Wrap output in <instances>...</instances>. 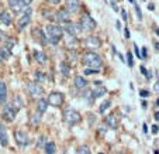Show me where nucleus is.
I'll use <instances>...</instances> for the list:
<instances>
[{
	"mask_svg": "<svg viewBox=\"0 0 159 154\" xmlns=\"http://www.w3.org/2000/svg\"><path fill=\"white\" fill-rule=\"evenodd\" d=\"M153 154H159V153H158V151H153Z\"/></svg>",
	"mask_w": 159,
	"mask_h": 154,
	"instance_id": "603ef678",
	"label": "nucleus"
},
{
	"mask_svg": "<svg viewBox=\"0 0 159 154\" xmlns=\"http://www.w3.org/2000/svg\"><path fill=\"white\" fill-rule=\"evenodd\" d=\"M0 21H2L4 26H10L13 23V18L9 12H2L0 13Z\"/></svg>",
	"mask_w": 159,
	"mask_h": 154,
	"instance_id": "6ab92c4d",
	"label": "nucleus"
},
{
	"mask_svg": "<svg viewBox=\"0 0 159 154\" xmlns=\"http://www.w3.org/2000/svg\"><path fill=\"white\" fill-rule=\"evenodd\" d=\"M76 154H92V153H90V148L87 146H80L78 148V151H76Z\"/></svg>",
	"mask_w": 159,
	"mask_h": 154,
	"instance_id": "c756f323",
	"label": "nucleus"
},
{
	"mask_svg": "<svg viewBox=\"0 0 159 154\" xmlns=\"http://www.w3.org/2000/svg\"><path fill=\"white\" fill-rule=\"evenodd\" d=\"M44 148H45V153L47 154H55V151H57V146H55V143H52V142L47 143Z\"/></svg>",
	"mask_w": 159,
	"mask_h": 154,
	"instance_id": "a878e982",
	"label": "nucleus"
},
{
	"mask_svg": "<svg viewBox=\"0 0 159 154\" xmlns=\"http://www.w3.org/2000/svg\"><path fill=\"white\" fill-rule=\"evenodd\" d=\"M9 6H10V9L16 13V14L25 12L27 7H28L27 4L24 3V0H9Z\"/></svg>",
	"mask_w": 159,
	"mask_h": 154,
	"instance_id": "0eeeda50",
	"label": "nucleus"
},
{
	"mask_svg": "<svg viewBox=\"0 0 159 154\" xmlns=\"http://www.w3.org/2000/svg\"><path fill=\"white\" fill-rule=\"evenodd\" d=\"M63 30H65L68 34H70L72 37H75V36H78V34H79L80 28H79V26H78V24H75V23L66 21V23H65V27H63Z\"/></svg>",
	"mask_w": 159,
	"mask_h": 154,
	"instance_id": "9b49d317",
	"label": "nucleus"
},
{
	"mask_svg": "<svg viewBox=\"0 0 159 154\" xmlns=\"http://www.w3.org/2000/svg\"><path fill=\"white\" fill-rule=\"evenodd\" d=\"M59 68H61V74H62L63 76H68L70 75V68H69V65L66 62H61V65H59Z\"/></svg>",
	"mask_w": 159,
	"mask_h": 154,
	"instance_id": "393cba45",
	"label": "nucleus"
},
{
	"mask_svg": "<svg viewBox=\"0 0 159 154\" xmlns=\"http://www.w3.org/2000/svg\"><path fill=\"white\" fill-rule=\"evenodd\" d=\"M139 95H141L142 98H148L149 96V92L145 91V89H141V91H139Z\"/></svg>",
	"mask_w": 159,
	"mask_h": 154,
	"instance_id": "e433bc0d",
	"label": "nucleus"
},
{
	"mask_svg": "<svg viewBox=\"0 0 159 154\" xmlns=\"http://www.w3.org/2000/svg\"><path fill=\"white\" fill-rule=\"evenodd\" d=\"M27 89H28V94H30L33 98H39L42 94H44V88H42L41 85H38L37 82H31V84H28Z\"/></svg>",
	"mask_w": 159,
	"mask_h": 154,
	"instance_id": "6e6552de",
	"label": "nucleus"
},
{
	"mask_svg": "<svg viewBox=\"0 0 159 154\" xmlns=\"http://www.w3.org/2000/svg\"><path fill=\"white\" fill-rule=\"evenodd\" d=\"M31 16H33V10H31L30 7H27V10L24 12V14H21L20 20H18V28H20V30H23L25 26L30 24Z\"/></svg>",
	"mask_w": 159,
	"mask_h": 154,
	"instance_id": "1a4fd4ad",
	"label": "nucleus"
},
{
	"mask_svg": "<svg viewBox=\"0 0 159 154\" xmlns=\"http://www.w3.org/2000/svg\"><path fill=\"white\" fill-rule=\"evenodd\" d=\"M121 16H123V20L125 21V20H127V12H125V10H124V9L121 10Z\"/></svg>",
	"mask_w": 159,
	"mask_h": 154,
	"instance_id": "79ce46f5",
	"label": "nucleus"
},
{
	"mask_svg": "<svg viewBox=\"0 0 159 154\" xmlns=\"http://www.w3.org/2000/svg\"><path fill=\"white\" fill-rule=\"evenodd\" d=\"M16 115H17V110H16L13 106H6V108H3V119L6 122H13L16 119Z\"/></svg>",
	"mask_w": 159,
	"mask_h": 154,
	"instance_id": "9d476101",
	"label": "nucleus"
},
{
	"mask_svg": "<svg viewBox=\"0 0 159 154\" xmlns=\"http://www.w3.org/2000/svg\"><path fill=\"white\" fill-rule=\"evenodd\" d=\"M39 115H41V113H38V115H34V116H31V123H33V124L39 123Z\"/></svg>",
	"mask_w": 159,
	"mask_h": 154,
	"instance_id": "72a5a7b5",
	"label": "nucleus"
},
{
	"mask_svg": "<svg viewBox=\"0 0 159 154\" xmlns=\"http://www.w3.org/2000/svg\"><path fill=\"white\" fill-rule=\"evenodd\" d=\"M34 58H35V61L39 64V65H45V64H47V61H48L47 55H45L42 51H35V52H34Z\"/></svg>",
	"mask_w": 159,
	"mask_h": 154,
	"instance_id": "a211bd4d",
	"label": "nucleus"
},
{
	"mask_svg": "<svg viewBox=\"0 0 159 154\" xmlns=\"http://www.w3.org/2000/svg\"><path fill=\"white\" fill-rule=\"evenodd\" d=\"M80 4H79V0H66L65 2V9L69 13H75L79 10Z\"/></svg>",
	"mask_w": 159,
	"mask_h": 154,
	"instance_id": "4468645a",
	"label": "nucleus"
},
{
	"mask_svg": "<svg viewBox=\"0 0 159 154\" xmlns=\"http://www.w3.org/2000/svg\"><path fill=\"white\" fill-rule=\"evenodd\" d=\"M48 99H44V98H41V99H38V103H37V110H38V113H45L47 112V109H48Z\"/></svg>",
	"mask_w": 159,
	"mask_h": 154,
	"instance_id": "f3484780",
	"label": "nucleus"
},
{
	"mask_svg": "<svg viewBox=\"0 0 159 154\" xmlns=\"http://www.w3.org/2000/svg\"><path fill=\"white\" fill-rule=\"evenodd\" d=\"M141 72H142V75H144V76H147V78H151V75H149V74H148L147 68H145L144 65H141Z\"/></svg>",
	"mask_w": 159,
	"mask_h": 154,
	"instance_id": "f704fd0d",
	"label": "nucleus"
},
{
	"mask_svg": "<svg viewBox=\"0 0 159 154\" xmlns=\"http://www.w3.org/2000/svg\"><path fill=\"white\" fill-rule=\"evenodd\" d=\"M31 2H33V0H24V3H25V4H27V6H28V4H30V3H31Z\"/></svg>",
	"mask_w": 159,
	"mask_h": 154,
	"instance_id": "a18cd8bd",
	"label": "nucleus"
},
{
	"mask_svg": "<svg viewBox=\"0 0 159 154\" xmlns=\"http://www.w3.org/2000/svg\"><path fill=\"white\" fill-rule=\"evenodd\" d=\"M156 34H159V28H158V30H156Z\"/></svg>",
	"mask_w": 159,
	"mask_h": 154,
	"instance_id": "864d4df0",
	"label": "nucleus"
},
{
	"mask_svg": "<svg viewBox=\"0 0 159 154\" xmlns=\"http://www.w3.org/2000/svg\"><path fill=\"white\" fill-rule=\"evenodd\" d=\"M125 37H127V38H128V37H129V31L127 30V28H125Z\"/></svg>",
	"mask_w": 159,
	"mask_h": 154,
	"instance_id": "49530a36",
	"label": "nucleus"
},
{
	"mask_svg": "<svg viewBox=\"0 0 159 154\" xmlns=\"http://www.w3.org/2000/svg\"><path fill=\"white\" fill-rule=\"evenodd\" d=\"M7 100V86L3 81H0V105H4Z\"/></svg>",
	"mask_w": 159,
	"mask_h": 154,
	"instance_id": "dca6fc26",
	"label": "nucleus"
},
{
	"mask_svg": "<svg viewBox=\"0 0 159 154\" xmlns=\"http://www.w3.org/2000/svg\"><path fill=\"white\" fill-rule=\"evenodd\" d=\"M97 71H99V70H92V68H86V70H84V75H94V74H97Z\"/></svg>",
	"mask_w": 159,
	"mask_h": 154,
	"instance_id": "473e14b6",
	"label": "nucleus"
},
{
	"mask_svg": "<svg viewBox=\"0 0 159 154\" xmlns=\"http://www.w3.org/2000/svg\"><path fill=\"white\" fill-rule=\"evenodd\" d=\"M23 105H24V103H23V99H21V96H18V95H16L14 98H13V108L16 109V110H20L21 108H23Z\"/></svg>",
	"mask_w": 159,
	"mask_h": 154,
	"instance_id": "4be33fe9",
	"label": "nucleus"
},
{
	"mask_svg": "<svg viewBox=\"0 0 159 154\" xmlns=\"http://www.w3.org/2000/svg\"><path fill=\"white\" fill-rule=\"evenodd\" d=\"M148 9H149V10H153L155 7H153V4H149V6H148Z\"/></svg>",
	"mask_w": 159,
	"mask_h": 154,
	"instance_id": "09e8293b",
	"label": "nucleus"
},
{
	"mask_svg": "<svg viewBox=\"0 0 159 154\" xmlns=\"http://www.w3.org/2000/svg\"><path fill=\"white\" fill-rule=\"evenodd\" d=\"M151 130H152L153 134H156V133L159 132V126H156V124H155V126H152V129H151Z\"/></svg>",
	"mask_w": 159,
	"mask_h": 154,
	"instance_id": "ea45409f",
	"label": "nucleus"
},
{
	"mask_svg": "<svg viewBox=\"0 0 159 154\" xmlns=\"http://www.w3.org/2000/svg\"><path fill=\"white\" fill-rule=\"evenodd\" d=\"M141 51H142V52H141V58H147V57H148V52H147L148 50H147V48H145V47H144V48H142Z\"/></svg>",
	"mask_w": 159,
	"mask_h": 154,
	"instance_id": "4c0bfd02",
	"label": "nucleus"
},
{
	"mask_svg": "<svg viewBox=\"0 0 159 154\" xmlns=\"http://www.w3.org/2000/svg\"><path fill=\"white\" fill-rule=\"evenodd\" d=\"M100 154H103V153H100Z\"/></svg>",
	"mask_w": 159,
	"mask_h": 154,
	"instance_id": "5fc2aeb1",
	"label": "nucleus"
},
{
	"mask_svg": "<svg viewBox=\"0 0 159 154\" xmlns=\"http://www.w3.org/2000/svg\"><path fill=\"white\" fill-rule=\"evenodd\" d=\"M134 9H135V13H137V17H138V20H142V13H141V9H139V6L137 4V2L134 0Z\"/></svg>",
	"mask_w": 159,
	"mask_h": 154,
	"instance_id": "7c9ffc66",
	"label": "nucleus"
},
{
	"mask_svg": "<svg viewBox=\"0 0 159 154\" xmlns=\"http://www.w3.org/2000/svg\"><path fill=\"white\" fill-rule=\"evenodd\" d=\"M47 33H48V36H49L51 44H58L59 40L62 38V36H63V28L57 24H49L48 27H47Z\"/></svg>",
	"mask_w": 159,
	"mask_h": 154,
	"instance_id": "7ed1b4c3",
	"label": "nucleus"
},
{
	"mask_svg": "<svg viewBox=\"0 0 159 154\" xmlns=\"http://www.w3.org/2000/svg\"><path fill=\"white\" fill-rule=\"evenodd\" d=\"M49 4H59L61 3V0H47Z\"/></svg>",
	"mask_w": 159,
	"mask_h": 154,
	"instance_id": "a19ab883",
	"label": "nucleus"
},
{
	"mask_svg": "<svg viewBox=\"0 0 159 154\" xmlns=\"http://www.w3.org/2000/svg\"><path fill=\"white\" fill-rule=\"evenodd\" d=\"M155 119H156V120H159V112L155 113Z\"/></svg>",
	"mask_w": 159,
	"mask_h": 154,
	"instance_id": "de8ad7c7",
	"label": "nucleus"
},
{
	"mask_svg": "<svg viewBox=\"0 0 159 154\" xmlns=\"http://www.w3.org/2000/svg\"><path fill=\"white\" fill-rule=\"evenodd\" d=\"M84 44H86L89 48H99L100 46H102V41H100L97 37H87V38H84Z\"/></svg>",
	"mask_w": 159,
	"mask_h": 154,
	"instance_id": "ddd939ff",
	"label": "nucleus"
},
{
	"mask_svg": "<svg viewBox=\"0 0 159 154\" xmlns=\"http://www.w3.org/2000/svg\"><path fill=\"white\" fill-rule=\"evenodd\" d=\"M0 144L6 147L9 144V137H7V130L3 124L0 123Z\"/></svg>",
	"mask_w": 159,
	"mask_h": 154,
	"instance_id": "2eb2a0df",
	"label": "nucleus"
},
{
	"mask_svg": "<svg viewBox=\"0 0 159 154\" xmlns=\"http://www.w3.org/2000/svg\"><path fill=\"white\" fill-rule=\"evenodd\" d=\"M147 102H145V100H142V108H144V109H147Z\"/></svg>",
	"mask_w": 159,
	"mask_h": 154,
	"instance_id": "c03bdc74",
	"label": "nucleus"
},
{
	"mask_svg": "<svg viewBox=\"0 0 159 154\" xmlns=\"http://www.w3.org/2000/svg\"><path fill=\"white\" fill-rule=\"evenodd\" d=\"M80 28L84 31H90L96 28V21L93 20V17H90L89 14L82 16L80 18Z\"/></svg>",
	"mask_w": 159,
	"mask_h": 154,
	"instance_id": "39448f33",
	"label": "nucleus"
},
{
	"mask_svg": "<svg viewBox=\"0 0 159 154\" xmlns=\"http://www.w3.org/2000/svg\"><path fill=\"white\" fill-rule=\"evenodd\" d=\"M111 106V100H106V102H103L102 105H100V108H99V112L100 113H104L106 110H107L108 108Z\"/></svg>",
	"mask_w": 159,
	"mask_h": 154,
	"instance_id": "c85d7f7f",
	"label": "nucleus"
},
{
	"mask_svg": "<svg viewBox=\"0 0 159 154\" xmlns=\"http://www.w3.org/2000/svg\"><path fill=\"white\" fill-rule=\"evenodd\" d=\"M14 139H16V143H17L20 147H27V146H30V143H31L28 134L25 133V132H23V130H16Z\"/></svg>",
	"mask_w": 159,
	"mask_h": 154,
	"instance_id": "20e7f679",
	"label": "nucleus"
},
{
	"mask_svg": "<svg viewBox=\"0 0 159 154\" xmlns=\"http://www.w3.org/2000/svg\"><path fill=\"white\" fill-rule=\"evenodd\" d=\"M156 105H158V106H159V99H158V100H156Z\"/></svg>",
	"mask_w": 159,
	"mask_h": 154,
	"instance_id": "3c124183",
	"label": "nucleus"
},
{
	"mask_svg": "<svg viewBox=\"0 0 159 154\" xmlns=\"http://www.w3.org/2000/svg\"><path fill=\"white\" fill-rule=\"evenodd\" d=\"M142 132H144L145 134L148 133V126H147V124H144V126H142Z\"/></svg>",
	"mask_w": 159,
	"mask_h": 154,
	"instance_id": "37998d69",
	"label": "nucleus"
},
{
	"mask_svg": "<svg viewBox=\"0 0 159 154\" xmlns=\"http://www.w3.org/2000/svg\"><path fill=\"white\" fill-rule=\"evenodd\" d=\"M107 92V89H106V86L103 84H100V82H96L93 86V91H92V94H93L94 98H100L103 96V95Z\"/></svg>",
	"mask_w": 159,
	"mask_h": 154,
	"instance_id": "f8f14e48",
	"label": "nucleus"
},
{
	"mask_svg": "<svg viewBox=\"0 0 159 154\" xmlns=\"http://www.w3.org/2000/svg\"><path fill=\"white\" fill-rule=\"evenodd\" d=\"M68 10L66 9H61L59 12H57V20H59V21H68Z\"/></svg>",
	"mask_w": 159,
	"mask_h": 154,
	"instance_id": "5701e85b",
	"label": "nucleus"
},
{
	"mask_svg": "<svg viewBox=\"0 0 159 154\" xmlns=\"http://www.w3.org/2000/svg\"><path fill=\"white\" fill-rule=\"evenodd\" d=\"M44 142H45V137H44V136H41V137L38 139V146H39V147H42V146L45 147V144H47V143H44Z\"/></svg>",
	"mask_w": 159,
	"mask_h": 154,
	"instance_id": "c9c22d12",
	"label": "nucleus"
},
{
	"mask_svg": "<svg viewBox=\"0 0 159 154\" xmlns=\"http://www.w3.org/2000/svg\"><path fill=\"white\" fill-rule=\"evenodd\" d=\"M127 64H128V67H134V60H132V54L128 52L127 54Z\"/></svg>",
	"mask_w": 159,
	"mask_h": 154,
	"instance_id": "2f4dec72",
	"label": "nucleus"
},
{
	"mask_svg": "<svg viewBox=\"0 0 159 154\" xmlns=\"http://www.w3.org/2000/svg\"><path fill=\"white\" fill-rule=\"evenodd\" d=\"M63 100H65V98L61 92H51L48 96V103L54 108H61L63 105Z\"/></svg>",
	"mask_w": 159,
	"mask_h": 154,
	"instance_id": "423d86ee",
	"label": "nucleus"
},
{
	"mask_svg": "<svg viewBox=\"0 0 159 154\" xmlns=\"http://www.w3.org/2000/svg\"><path fill=\"white\" fill-rule=\"evenodd\" d=\"M33 36L38 37V38H39V41H41L42 44H44V46H45V44H47V42H48V41H47V37H45V34H44V31H42V30H39V28H35V30L33 31Z\"/></svg>",
	"mask_w": 159,
	"mask_h": 154,
	"instance_id": "412c9836",
	"label": "nucleus"
},
{
	"mask_svg": "<svg viewBox=\"0 0 159 154\" xmlns=\"http://www.w3.org/2000/svg\"><path fill=\"white\" fill-rule=\"evenodd\" d=\"M34 78H35V81L37 82H39V84H44L45 82V74L44 72H41V71H35L34 72Z\"/></svg>",
	"mask_w": 159,
	"mask_h": 154,
	"instance_id": "cd10ccee",
	"label": "nucleus"
},
{
	"mask_svg": "<svg viewBox=\"0 0 159 154\" xmlns=\"http://www.w3.org/2000/svg\"><path fill=\"white\" fill-rule=\"evenodd\" d=\"M80 113L76 112L73 108H66L65 110H63V122L68 124H70V126H73V124L79 123L80 122Z\"/></svg>",
	"mask_w": 159,
	"mask_h": 154,
	"instance_id": "f03ea898",
	"label": "nucleus"
},
{
	"mask_svg": "<svg viewBox=\"0 0 159 154\" xmlns=\"http://www.w3.org/2000/svg\"><path fill=\"white\" fill-rule=\"evenodd\" d=\"M42 16H44L45 18H48V20H57V13L51 12V10H48V9L42 10Z\"/></svg>",
	"mask_w": 159,
	"mask_h": 154,
	"instance_id": "bb28decb",
	"label": "nucleus"
},
{
	"mask_svg": "<svg viewBox=\"0 0 159 154\" xmlns=\"http://www.w3.org/2000/svg\"><path fill=\"white\" fill-rule=\"evenodd\" d=\"M134 51H135V55H137V57L141 58V54H139V50H138V47H137V44H134Z\"/></svg>",
	"mask_w": 159,
	"mask_h": 154,
	"instance_id": "58836bf2",
	"label": "nucleus"
},
{
	"mask_svg": "<svg viewBox=\"0 0 159 154\" xmlns=\"http://www.w3.org/2000/svg\"><path fill=\"white\" fill-rule=\"evenodd\" d=\"M128 2H129V3H134V0H128Z\"/></svg>",
	"mask_w": 159,
	"mask_h": 154,
	"instance_id": "8fccbe9b",
	"label": "nucleus"
},
{
	"mask_svg": "<svg viewBox=\"0 0 159 154\" xmlns=\"http://www.w3.org/2000/svg\"><path fill=\"white\" fill-rule=\"evenodd\" d=\"M82 62L86 65V67L92 68V70H100L103 65V61L96 52H92V51H87L83 54L82 57Z\"/></svg>",
	"mask_w": 159,
	"mask_h": 154,
	"instance_id": "f257e3e1",
	"label": "nucleus"
},
{
	"mask_svg": "<svg viewBox=\"0 0 159 154\" xmlns=\"http://www.w3.org/2000/svg\"><path fill=\"white\" fill-rule=\"evenodd\" d=\"M106 123H107V126L111 127V129H117V127H118L117 119H116V116H113V115H110V116H107V118H106Z\"/></svg>",
	"mask_w": 159,
	"mask_h": 154,
	"instance_id": "aec40b11",
	"label": "nucleus"
},
{
	"mask_svg": "<svg viewBox=\"0 0 159 154\" xmlns=\"http://www.w3.org/2000/svg\"><path fill=\"white\" fill-rule=\"evenodd\" d=\"M87 85V81L83 78V76H76L75 78V86L79 88V89H83V88H86Z\"/></svg>",
	"mask_w": 159,
	"mask_h": 154,
	"instance_id": "b1692460",
	"label": "nucleus"
}]
</instances>
